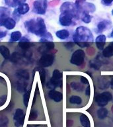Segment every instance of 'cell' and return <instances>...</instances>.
<instances>
[{"label": "cell", "mask_w": 113, "mask_h": 127, "mask_svg": "<svg viewBox=\"0 0 113 127\" xmlns=\"http://www.w3.org/2000/svg\"><path fill=\"white\" fill-rule=\"evenodd\" d=\"M73 40L79 47L85 48L91 46L93 43V34L88 28L80 26L75 30L73 35Z\"/></svg>", "instance_id": "cell-1"}, {"label": "cell", "mask_w": 113, "mask_h": 127, "mask_svg": "<svg viewBox=\"0 0 113 127\" xmlns=\"http://www.w3.org/2000/svg\"><path fill=\"white\" fill-rule=\"evenodd\" d=\"M24 25L26 30L28 32L32 33L36 36L41 37L46 32L47 30L46 27L44 20L42 18H36L26 21L24 23Z\"/></svg>", "instance_id": "cell-2"}, {"label": "cell", "mask_w": 113, "mask_h": 127, "mask_svg": "<svg viewBox=\"0 0 113 127\" xmlns=\"http://www.w3.org/2000/svg\"><path fill=\"white\" fill-rule=\"evenodd\" d=\"M62 73L58 69H54L52 72V76L49 81L46 83V87L50 90L54 89L62 85Z\"/></svg>", "instance_id": "cell-3"}, {"label": "cell", "mask_w": 113, "mask_h": 127, "mask_svg": "<svg viewBox=\"0 0 113 127\" xmlns=\"http://www.w3.org/2000/svg\"><path fill=\"white\" fill-rule=\"evenodd\" d=\"M113 99V96L110 92L105 91L97 95L95 97V101L99 107H104L108 104L109 101Z\"/></svg>", "instance_id": "cell-4"}, {"label": "cell", "mask_w": 113, "mask_h": 127, "mask_svg": "<svg viewBox=\"0 0 113 127\" xmlns=\"http://www.w3.org/2000/svg\"><path fill=\"white\" fill-rule=\"evenodd\" d=\"M85 55V52L83 51V50H77L71 55L70 62L73 65H77V66L81 65L84 62Z\"/></svg>", "instance_id": "cell-5"}, {"label": "cell", "mask_w": 113, "mask_h": 127, "mask_svg": "<svg viewBox=\"0 0 113 127\" xmlns=\"http://www.w3.org/2000/svg\"><path fill=\"white\" fill-rule=\"evenodd\" d=\"M47 7V0H36L33 3L32 11L38 15H44Z\"/></svg>", "instance_id": "cell-6"}, {"label": "cell", "mask_w": 113, "mask_h": 127, "mask_svg": "<svg viewBox=\"0 0 113 127\" xmlns=\"http://www.w3.org/2000/svg\"><path fill=\"white\" fill-rule=\"evenodd\" d=\"M54 61V56L52 54L47 53L42 54L41 58H40L39 65L42 67H47L52 65Z\"/></svg>", "instance_id": "cell-7"}, {"label": "cell", "mask_w": 113, "mask_h": 127, "mask_svg": "<svg viewBox=\"0 0 113 127\" xmlns=\"http://www.w3.org/2000/svg\"><path fill=\"white\" fill-rule=\"evenodd\" d=\"M25 119V114L24 113L23 110L21 109H16L13 116L15 126L16 127H20L23 126L24 124Z\"/></svg>", "instance_id": "cell-8"}, {"label": "cell", "mask_w": 113, "mask_h": 127, "mask_svg": "<svg viewBox=\"0 0 113 127\" xmlns=\"http://www.w3.org/2000/svg\"><path fill=\"white\" fill-rule=\"evenodd\" d=\"M18 45L21 49H23L25 51H27L30 48L33 46L34 44L33 42H31L30 41V39L28 38V36H25L24 37H22L21 38Z\"/></svg>", "instance_id": "cell-9"}, {"label": "cell", "mask_w": 113, "mask_h": 127, "mask_svg": "<svg viewBox=\"0 0 113 127\" xmlns=\"http://www.w3.org/2000/svg\"><path fill=\"white\" fill-rule=\"evenodd\" d=\"M54 43L53 42H43L42 45L39 46L38 48V52L42 54L48 53L52 50L54 48Z\"/></svg>", "instance_id": "cell-10"}, {"label": "cell", "mask_w": 113, "mask_h": 127, "mask_svg": "<svg viewBox=\"0 0 113 127\" xmlns=\"http://www.w3.org/2000/svg\"><path fill=\"white\" fill-rule=\"evenodd\" d=\"M48 97L52 100L58 103V102L62 101L63 94L59 91H56L55 89H52V90H50L49 92H48Z\"/></svg>", "instance_id": "cell-11"}, {"label": "cell", "mask_w": 113, "mask_h": 127, "mask_svg": "<svg viewBox=\"0 0 113 127\" xmlns=\"http://www.w3.org/2000/svg\"><path fill=\"white\" fill-rule=\"evenodd\" d=\"M10 15H11V11L9 8L5 7H0V26H2L4 21L7 18L9 17Z\"/></svg>", "instance_id": "cell-12"}, {"label": "cell", "mask_w": 113, "mask_h": 127, "mask_svg": "<svg viewBox=\"0 0 113 127\" xmlns=\"http://www.w3.org/2000/svg\"><path fill=\"white\" fill-rule=\"evenodd\" d=\"M16 76L18 77V79L23 81H28L29 80L30 74L29 72L26 69H18L16 71Z\"/></svg>", "instance_id": "cell-13"}, {"label": "cell", "mask_w": 113, "mask_h": 127, "mask_svg": "<svg viewBox=\"0 0 113 127\" xmlns=\"http://www.w3.org/2000/svg\"><path fill=\"white\" fill-rule=\"evenodd\" d=\"M16 25V21L13 19V18L9 17L4 21L2 26H3L4 27L6 28L7 30H12L13 29Z\"/></svg>", "instance_id": "cell-14"}, {"label": "cell", "mask_w": 113, "mask_h": 127, "mask_svg": "<svg viewBox=\"0 0 113 127\" xmlns=\"http://www.w3.org/2000/svg\"><path fill=\"white\" fill-rule=\"evenodd\" d=\"M103 56L105 58H109L113 56V42H111L109 46L103 50Z\"/></svg>", "instance_id": "cell-15"}, {"label": "cell", "mask_w": 113, "mask_h": 127, "mask_svg": "<svg viewBox=\"0 0 113 127\" xmlns=\"http://www.w3.org/2000/svg\"><path fill=\"white\" fill-rule=\"evenodd\" d=\"M111 25V23L109 21H106V20H104V21H100L97 25V31H98V32H102L108 29L109 27V26Z\"/></svg>", "instance_id": "cell-16"}, {"label": "cell", "mask_w": 113, "mask_h": 127, "mask_svg": "<svg viewBox=\"0 0 113 127\" xmlns=\"http://www.w3.org/2000/svg\"><path fill=\"white\" fill-rule=\"evenodd\" d=\"M30 9L29 5H28L27 3H24L21 4L19 6H18L17 8L16 9V11L17 12L18 14L19 15H25L28 12Z\"/></svg>", "instance_id": "cell-17"}, {"label": "cell", "mask_w": 113, "mask_h": 127, "mask_svg": "<svg viewBox=\"0 0 113 127\" xmlns=\"http://www.w3.org/2000/svg\"><path fill=\"white\" fill-rule=\"evenodd\" d=\"M27 81H18L17 82V85L16 88L18 92L19 93H25L27 91V83L26 82Z\"/></svg>", "instance_id": "cell-18"}, {"label": "cell", "mask_w": 113, "mask_h": 127, "mask_svg": "<svg viewBox=\"0 0 113 127\" xmlns=\"http://www.w3.org/2000/svg\"><path fill=\"white\" fill-rule=\"evenodd\" d=\"M26 0H5V3L7 5L11 7H16L21 4L24 3Z\"/></svg>", "instance_id": "cell-19"}, {"label": "cell", "mask_w": 113, "mask_h": 127, "mask_svg": "<svg viewBox=\"0 0 113 127\" xmlns=\"http://www.w3.org/2000/svg\"><path fill=\"white\" fill-rule=\"evenodd\" d=\"M56 35L58 38L61 40H65L69 37V31L66 29H62L57 31L56 32Z\"/></svg>", "instance_id": "cell-20"}, {"label": "cell", "mask_w": 113, "mask_h": 127, "mask_svg": "<svg viewBox=\"0 0 113 127\" xmlns=\"http://www.w3.org/2000/svg\"><path fill=\"white\" fill-rule=\"evenodd\" d=\"M0 54L5 60L10 58V56H11L9 49L4 45L0 46Z\"/></svg>", "instance_id": "cell-21"}, {"label": "cell", "mask_w": 113, "mask_h": 127, "mask_svg": "<svg viewBox=\"0 0 113 127\" xmlns=\"http://www.w3.org/2000/svg\"><path fill=\"white\" fill-rule=\"evenodd\" d=\"M22 38V34L21 32L19 31H16L13 32H11V35H10L9 42H14L19 41L21 40Z\"/></svg>", "instance_id": "cell-22"}, {"label": "cell", "mask_w": 113, "mask_h": 127, "mask_svg": "<svg viewBox=\"0 0 113 127\" xmlns=\"http://www.w3.org/2000/svg\"><path fill=\"white\" fill-rule=\"evenodd\" d=\"M80 122L83 127H91V123L89 117L86 115L82 114L80 116Z\"/></svg>", "instance_id": "cell-23"}, {"label": "cell", "mask_w": 113, "mask_h": 127, "mask_svg": "<svg viewBox=\"0 0 113 127\" xmlns=\"http://www.w3.org/2000/svg\"><path fill=\"white\" fill-rule=\"evenodd\" d=\"M109 111L106 108L102 107L97 111V116L98 118L100 119H104L107 117Z\"/></svg>", "instance_id": "cell-24"}, {"label": "cell", "mask_w": 113, "mask_h": 127, "mask_svg": "<svg viewBox=\"0 0 113 127\" xmlns=\"http://www.w3.org/2000/svg\"><path fill=\"white\" fill-rule=\"evenodd\" d=\"M39 41L40 42H42V43L46 42H52L53 41V36L49 32H47L43 36H42Z\"/></svg>", "instance_id": "cell-25"}, {"label": "cell", "mask_w": 113, "mask_h": 127, "mask_svg": "<svg viewBox=\"0 0 113 127\" xmlns=\"http://www.w3.org/2000/svg\"><path fill=\"white\" fill-rule=\"evenodd\" d=\"M22 56L21 54H20L19 52H15L12 54L11 56H10V61L12 62L13 63L17 64L21 60Z\"/></svg>", "instance_id": "cell-26"}, {"label": "cell", "mask_w": 113, "mask_h": 127, "mask_svg": "<svg viewBox=\"0 0 113 127\" xmlns=\"http://www.w3.org/2000/svg\"><path fill=\"white\" fill-rule=\"evenodd\" d=\"M38 71H39L40 78V81H41L42 85H44V84H45V82H46V72L45 69H43L42 67H38Z\"/></svg>", "instance_id": "cell-27"}, {"label": "cell", "mask_w": 113, "mask_h": 127, "mask_svg": "<svg viewBox=\"0 0 113 127\" xmlns=\"http://www.w3.org/2000/svg\"><path fill=\"white\" fill-rule=\"evenodd\" d=\"M30 93H31V88H30L28 91H27L25 93H24L23 103L25 107H28V103H29L30 97Z\"/></svg>", "instance_id": "cell-28"}, {"label": "cell", "mask_w": 113, "mask_h": 127, "mask_svg": "<svg viewBox=\"0 0 113 127\" xmlns=\"http://www.w3.org/2000/svg\"><path fill=\"white\" fill-rule=\"evenodd\" d=\"M69 103L71 104H75V105H80L82 103V99L79 96L73 95L69 98Z\"/></svg>", "instance_id": "cell-29"}, {"label": "cell", "mask_w": 113, "mask_h": 127, "mask_svg": "<svg viewBox=\"0 0 113 127\" xmlns=\"http://www.w3.org/2000/svg\"><path fill=\"white\" fill-rule=\"evenodd\" d=\"M71 85V87L73 89L77 91H83V86L81 84L79 83H76V82H72L70 84Z\"/></svg>", "instance_id": "cell-30"}, {"label": "cell", "mask_w": 113, "mask_h": 127, "mask_svg": "<svg viewBox=\"0 0 113 127\" xmlns=\"http://www.w3.org/2000/svg\"><path fill=\"white\" fill-rule=\"evenodd\" d=\"M92 17L87 12H84L82 17V21L84 22L85 23H89L91 21Z\"/></svg>", "instance_id": "cell-31"}, {"label": "cell", "mask_w": 113, "mask_h": 127, "mask_svg": "<svg viewBox=\"0 0 113 127\" xmlns=\"http://www.w3.org/2000/svg\"><path fill=\"white\" fill-rule=\"evenodd\" d=\"M89 64L91 67H93L95 69H99L101 67V63L97 60H91L89 62Z\"/></svg>", "instance_id": "cell-32"}, {"label": "cell", "mask_w": 113, "mask_h": 127, "mask_svg": "<svg viewBox=\"0 0 113 127\" xmlns=\"http://www.w3.org/2000/svg\"><path fill=\"white\" fill-rule=\"evenodd\" d=\"M38 117V112L36 110L31 109V111L30 112L29 118H28V121H34Z\"/></svg>", "instance_id": "cell-33"}, {"label": "cell", "mask_w": 113, "mask_h": 127, "mask_svg": "<svg viewBox=\"0 0 113 127\" xmlns=\"http://www.w3.org/2000/svg\"><path fill=\"white\" fill-rule=\"evenodd\" d=\"M106 36L105 34H100L97 36L96 39H95V42H106Z\"/></svg>", "instance_id": "cell-34"}, {"label": "cell", "mask_w": 113, "mask_h": 127, "mask_svg": "<svg viewBox=\"0 0 113 127\" xmlns=\"http://www.w3.org/2000/svg\"><path fill=\"white\" fill-rule=\"evenodd\" d=\"M7 31L6 30L2 29V28L1 27V26H0V39H1V38H3L4 37H5L6 35H7Z\"/></svg>", "instance_id": "cell-35"}, {"label": "cell", "mask_w": 113, "mask_h": 127, "mask_svg": "<svg viewBox=\"0 0 113 127\" xmlns=\"http://www.w3.org/2000/svg\"><path fill=\"white\" fill-rule=\"evenodd\" d=\"M7 100V95H4L0 97V107H2L5 103Z\"/></svg>", "instance_id": "cell-36"}, {"label": "cell", "mask_w": 113, "mask_h": 127, "mask_svg": "<svg viewBox=\"0 0 113 127\" xmlns=\"http://www.w3.org/2000/svg\"><path fill=\"white\" fill-rule=\"evenodd\" d=\"M95 43H96V46H97V48L98 49L103 50L106 42H95Z\"/></svg>", "instance_id": "cell-37"}, {"label": "cell", "mask_w": 113, "mask_h": 127, "mask_svg": "<svg viewBox=\"0 0 113 127\" xmlns=\"http://www.w3.org/2000/svg\"><path fill=\"white\" fill-rule=\"evenodd\" d=\"M64 45H65V46L67 49H71V48H73V46H74V43L73 42H67Z\"/></svg>", "instance_id": "cell-38"}, {"label": "cell", "mask_w": 113, "mask_h": 127, "mask_svg": "<svg viewBox=\"0 0 113 127\" xmlns=\"http://www.w3.org/2000/svg\"><path fill=\"white\" fill-rule=\"evenodd\" d=\"M101 1L105 5H111L113 2V0H101Z\"/></svg>", "instance_id": "cell-39"}, {"label": "cell", "mask_w": 113, "mask_h": 127, "mask_svg": "<svg viewBox=\"0 0 113 127\" xmlns=\"http://www.w3.org/2000/svg\"><path fill=\"white\" fill-rule=\"evenodd\" d=\"M81 83H83V84H89V81H88V79L86 78L84 76H81Z\"/></svg>", "instance_id": "cell-40"}, {"label": "cell", "mask_w": 113, "mask_h": 127, "mask_svg": "<svg viewBox=\"0 0 113 127\" xmlns=\"http://www.w3.org/2000/svg\"><path fill=\"white\" fill-rule=\"evenodd\" d=\"M85 95H88V96H89V95H91V87H90L89 85L86 88V90H85Z\"/></svg>", "instance_id": "cell-41"}, {"label": "cell", "mask_w": 113, "mask_h": 127, "mask_svg": "<svg viewBox=\"0 0 113 127\" xmlns=\"http://www.w3.org/2000/svg\"><path fill=\"white\" fill-rule=\"evenodd\" d=\"M111 89H113V78L112 79V80H111Z\"/></svg>", "instance_id": "cell-42"}, {"label": "cell", "mask_w": 113, "mask_h": 127, "mask_svg": "<svg viewBox=\"0 0 113 127\" xmlns=\"http://www.w3.org/2000/svg\"><path fill=\"white\" fill-rule=\"evenodd\" d=\"M36 94H35V95H34V97L33 103H32V104H34V103H35V101H36Z\"/></svg>", "instance_id": "cell-43"}, {"label": "cell", "mask_w": 113, "mask_h": 127, "mask_svg": "<svg viewBox=\"0 0 113 127\" xmlns=\"http://www.w3.org/2000/svg\"><path fill=\"white\" fill-rule=\"evenodd\" d=\"M111 38H113V30L112 31V32H111Z\"/></svg>", "instance_id": "cell-44"}, {"label": "cell", "mask_w": 113, "mask_h": 127, "mask_svg": "<svg viewBox=\"0 0 113 127\" xmlns=\"http://www.w3.org/2000/svg\"><path fill=\"white\" fill-rule=\"evenodd\" d=\"M112 15H113V11H112Z\"/></svg>", "instance_id": "cell-45"}]
</instances>
